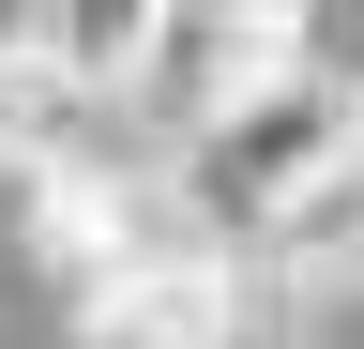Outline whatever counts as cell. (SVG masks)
I'll list each match as a JSON object with an SVG mask.
<instances>
[{"label":"cell","mask_w":364,"mask_h":349,"mask_svg":"<svg viewBox=\"0 0 364 349\" xmlns=\"http://www.w3.org/2000/svg\"><path fill=\"white\" fill-rule=\"evenodd\" d=\"M61 334L76 349H289V289L182 213L136 258H107L91 289H61Z\"/></svg>","instance_id":"1"},{"label":"cell","mask_w":364,"mask_h":349,"mask_svg":"<svg viewBox=\"0 0 364 349\" xmlns=\"http://www.w3.org/2000/svg\"><path fill=\"white\" fill-rule=\"evenodd\" d=\"M349 137H364V107H349V92H318V76H273V92H243L228 122H198V137L167 152V198L198 213L213 243H243V258H258Z\"/></svg>","instance_id":"2"},{"label":"cell","mask_w":364,"mask_h":349,"mask_svg":"<svg viewBox=\"0 0 364 349\" xmlns=\"http://www.w3.org/2000/svg\"><path fill=\"white\" fill-rule=\"evenodd\" d=\"M273 76H304V16H289V0H167L122 122H136L152 152H182L198 122H228L243 92H273Z\"/></svg>","instance_id":"3"},{"label":"cell","mask_w":364,"mask_h":349,"mask_svg":"<svg viewBox=\"0 0 364 349\" xmlns=\"http://www.w3.org/2000/svg\"><path fill=\"white\" fill-rule=\"evenodd\" d=\"M107 152H152L107 92H76L46 46H0V183H76V167H107Z\"/></svg>","instance_id":"4"},{"label":"cell","mask_w":364,"mask_h":349,"mask_svg":"<svg viewBox=\"0 0 364 349\" xmlns=\"http://www.w3.org/2000/svg\"><path fill=\"white\" fill-rule=\"evenodd\" d=\"M258 274L289 289V304H304V289H364V137H349V152L304 183V213L258 243Z\"/></svg>","instance_id":"5"},{"label":"cell","mask_w":364,"mask_h":349,"mask_svg":"<svg viewBox=\"0 0 364 349\" xmlns=\"http://www.w3.org/2000/svg\"><path fill=\"white\" fill-rule=\"evenodd\" d=\"M152 16H167V0H46V16H31V46L46 61H61L76 76V92H136V61H152Z\"/></svg>","instance_id":"6"},{"label":"cell","mask_w":364,"mask_h":349,"mask_svg":"<svg viewBox=\"0 0 364 349\" xmlns=\"http://www.w3.org/2000/svg\"><path fill=\"white\" fill-rule=\"evenodd\" d=\"M31 16H46V0H0V46H31Z\"/></svg>","instance_id":"7"}]
</instances>
